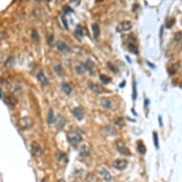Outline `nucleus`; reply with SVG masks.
Listing matches in <instances>:
<instances>
[{"label": "nucleus", "mask_w": 182, "mask_h": 182, "mask_svg": "<svg viewBox=\"0 0 182 182\" xmlns=\"http://www.w3.org/2000/svg\"><path fill=\"white\" fill-rule=\"evenodd\" d=\"M67 139L72 146L76 147L77 144L82 141V136L75 131H70L67 133Z\"/></svg>", "instance_id": "obj_1"}, {"label": "nucleus", "mask_w": 182, "mask_h": 182, "mask_svg": "<svg viewBox=\"0 0 182 182\" xmlns=\"http://www.w3.org/2000/svg\"><path fill=\"white\" fill-rule=\"evenodd\" d=\"M115 147H116V150H117V152L119 154H123V156H131V152H130L129 148L125 145L124 142L121 141V140L116 141Z\"/></svg>", "instance_id": "obj_2"}, {"label": "nucleus", "mask_w": 182, "mask_h": 182, "mask_svg": "<svg viewBox=\"0 0 182 182\" xmlns=\"http://www.w3.org/2000/svg\"><path fill=\"white\" fill-rule=\"evenodd\" d=\"M33 125V121L30 117H23L18 121V126L21 130H26L31 128Z\"/></svg>", "instance_id": "obj_3"}, {"label": "nucleus", "mask_w": 182, "mask_h": 182, "mask_svg": "<svg viewBox=\"0 0 182 182\" xmlns=\"http://www.w3.org/2000/svg\"><path fill=\"white\" fill-rule=\"evenodd\" d=\"M127 166H128V161L125 160V159L117 158V159H115L114 161V167L117 170L123 171V170L126 169Z\"/></svg>", "instance_id": "obj_4"}, {"label": "nucleus", "mask_w": 182, "mask_h": 182, "mask_svg": "<svg viewBox=\"0 0 182 182\" xmlns=\"http://www.w3.org/2000/svg\"><path fill=\"white\" fill-rule=\"evenodd\" d=\"M88 87L90 88L92 92H97V94H103V92H106V90H104V89H103L100 85L95 84V83H94V82H92V81L88 82Z\"/></svg>", "instance_id": "obj_5"}, {"label": "nucleus", "mask_w": 182, "mask_h": 182, "mask_svg": "<svg viewBox=\"0 0 182 182\" xmlns=\"http://www.w3.org/2000/svg\"><path fill=\"white\" fill-rule=\"evenodd\" d=\"M131 28H132V24L129 21H123L117 25V27H116V31L119 33H122V32H126V31L131 30Z\"/></svg>", "instance_id": "obj_6"}, {"label": "nucleus", "mask_w": 182, "mask_h": 182, "mask_svg": "<svg viewBox=\"0 0 182 182\" xmlns=\"http://www.w3.org/2000/svg\"><path fill=\"white\" fill-rule=\"evenodd\" d=\"M32 154L34 156H39L42 154V148L37 142H33L32 144Z\"/></svg>", "instance_id": "obj_7"}, {"label": "nucleus", "mask_w": 182, "mask_h": 182, "mask_svg": "<svg viewBox=\"0 0 182 182\" xmlns=\"http://www.w3.org/2000/svg\"><path fill=\"white\" fill-rule=\"evenodd\" d=\"M3 99H4V102L10 107H13L17 103V99L13 95H6Z\"/></svg>", "instance_id": "obj_8"}, {"label": "nucleus", "mask_w": 182, "mask_h": 182, "mask_svg": "<svg viewBox=\"0 0 182 182\" xmlns=\"http://www.w3.org/2000/svg\"><path fill=\"white\" fill-rule=\"evenodd\" d=\"M56 47H57V49L63 53H67L70 51V48H69L67 44L64 43L63 41H58L56 43Z\"/></svg>", "instance_id": "obj_9"}, {"label": "nucleus", "mask_w": 182, "mask_h": 182, "mask_svg": "<svg viewBox=\"0 0 182 182\" xmlns=\"http://www.w3.org/2000/svg\"><path fill=\"white\" fill-rule=\"evenodd\" d=\"M74 115L77 120H82L84 117V110L80 107H76L74 109Z\"/></svg>", "instance_id": "obj_10"}, {"label": "nucleus", "mask_w": 182, "mask_h": 182, "mask_svg": "<svg viewBox=\"0 0 182 182\" xmlns=\"http://www.w3.org/2000/svg\"><path fill=\"white\" fill-rule=\"evenodd\" d=\"M136 149H137V152H138L140 154H146V147H145V145H144L142 140H138V141L136 142Z\"/></svg>", "instance_id": "obj_11"}, {"label": "nucleus", "mask_w": 182, "mask_h": 182, "mask_svg": "<svg viewBox=\"0 0 182 182\" xmlns=\"http://www.w3.org/2000/svg\"><path fill=\"white\" fill-rule=\"evenodd\" d=\"M37 79L41 82V84L42 85L46 86V85L49 84V80H48V78L46 77L45 74H44L43 72H39V73L37 74Z\"/></svg>", "instance_id": "obj_12"}, {"label": "nucleus", "mask_w": 182, "mask_h": 182, "mask_svg": "<svg viewBox=\"0 0 182 182\" xmlns=\"http://www.w3.org/2000/svg\"><path fill=\"white\" fill-rule=\"evenodd\" d=\"M128 51L133 54H138V48H137L136 44L135 42L128 43Z\"/></svg>", "instance_id": "obj_13"}, {"label": "nucleus", "mask_w": 182, "mask_h": 182, "mask_svg": "<svg viewBox=\"0 0 182 182\" xmlns=\"http://www.w3.org/2000/svg\"><path fill=\"white\" fill-rule=\"evenodd\" d=\"M101 105L102 107H104L106 109H111L112 108V100L108 97H103L101 98Z\"/></svg>", "instance_id": "obj_14"}, {"label": "nucleus", "mask_w": 182, "mask_h": 182, "mask_svg": "<svg viewBox=\"0 0 182 182\" xmlns=\"http://www.w3.org/2000/svg\"><path fill=\"white\" fill-rule=\"evenodd\" d=\"M100 174L101 176L103 177V179H104L105 181H111L112 180V176L110 174V173L108 172L107 169H102L101 172H100Z\"/></svg>", "instance_id": "obj_15"}, {"label": "nucleus", "mask_w": 182, "mask_h": 182, "mask_svg": "<svg viewBox=\"0 0 182 182\" xmlns=\"http://www.w3.org/2000/svg\"><path fill=\"white\" fill-rule=\"evenodd\" d=\"M62 89L66 94H70L71 92H73V87H72V85L70 83H68V82H63Z\"/></svg>", "instance_id": "obj_16"}, {"label": "nucleus", "mask_w": 182, "mask_h": 182, "mask_svg": "<svg viewBox=\"0 0 182 182\" xmlns=\"http://www.w3.org/2000/svg\"><path fill=\"white\" fill-rule=\"evenodd\" d=\"M75 35L78 38H82L84 36V29L81 25H77L76 28H75Z\"/></svg>", "instance_id": "obj_17"}, {"label": "nucleus", "mask_w": 182, "mask_h": 182, "mask_svg": "<svg viewBox=\"0 0 182 182\" xmlns=\"http://www.w3.org/2000/svg\"><path fill=\"white\" fill-rule=\"evenodd\" d=\"M92 33H94V38H97L99 36V34H100V28H99V26L97 24L94 23L92 25Z\"/></svg>", "instance_id": "obj_18"}, {"label": "nucleus", "mask_w": 182, "mask_h": 182, "mask_svg": "<svg viewBox=\"0 0 182 182\" xmlns=\"http://www.w3.org/2000/svg\"><path fill=\"white\" fill-rule=\"evenodd\" d=\"M84 66L86 68V71L92 72V70H94V63L92 62V60H87V61H86V63L84 64Z\"/></svg>", "instance_id": "obj_19"}, {"label": "nucleus", "mask_w": 182, "mask_h": 182, "mask_svg": "<svg viewBox=\"0 0 182 182\" xmlns=\"http://www.w3.org/2000/svg\"><path fill=\"white\" fill-rule=\"evenodd\" d=\"M48 122H49V124H51V123L56 122V115H54L53 111L51 109H50V111H49V115H48Z\"/></svg>", "instance_id": "obj_20"}, {"label": "nucleus", "mask_w": 182, "mask_h": 182, "mask_svg": "<svg viewBox=\"0 0 182 182\" xmlns=\"http://www.w3.org/2000/svg\"><path fill=\"white\" fill-rule=\"evenodd\" d=\"M32 39L34 43H38L39 42V34L36 32L35 30H32Z\"/></svg>", "instance_id": "obj_21"}, {"label": "nucleus", "mask_w": 182, "mask_h": 182, "mask_svg": "<svg viewBox=\"0 0 182 182\" xmlns=\"http://www.w3.org/2000/svg\"><path fill=\"white\" fill-rule=\"evenodd\" d=\"M54 71L58 75H63L64 74V69L61 66V64H56L54 66Z\"/></svg>", "instance_id": "obj_22"}, {"label": "nucleus", "mask_w": 182, "mask_h": 182, "mask_svg": "<svg viewBox=\"0 0 182 182\" xmlns=\"http://www.w3.org/2000/svg\"><path fill=\"white\" fill-rule=\"evenodd\" d=\"M90 154V149L87 146H83L80 150V156H88Z\"/></svg>", "instance_id": "obj_23"}, {"label": "nucleus", "mask_w": 182, "mask_h": 182, "mask_svg": "<svg viewBox=\"0 0 182 182\" xmlns=\"http://www.w3.org/2000/svg\"><path fill=\"white\" fill-rule=\"evenodd\" d=\"M75 70H76V72L79 74H84V72L86 71V68L84 66V64H79V65H77L76 66Z\"/></svg>", "instance_id": "obj_24"}, {"label": "nucleus", "mask_w": 182, "mask_h": 182, "mask_svg": "<svg viewBox=\"0 0 182 182\" xmlns=\"http://www.w3.org/2000/svg\"><path fill=\"white\" fill-rule=\"evenodd\" d=\"M100 80L104 84H109L110 82H111V78L108 77V76H106V75H104V74H101L100 75Z\"/></svg>", "instance_id": "obj_25"}, {"label": "nucleus", "mask_w": 182, "mask_h": 182, "mask_svg": "<svg viewBox=\"0 0 182 182\" xmlns=\"http://www.w3.org/2000/svg\"><path fill=\"white\" fill-rule=\"evenodd\" d=\"M154 146H156V148L158 149V136H157V133L156 132L154 133Z\"/></svg>", "instance_id": "obj_26"}, {"label": "nucleus", "mask_w": 182, "mask_h": 182, "mask_svg": "<svg viewBox=\"0 0 182 182\" xmlns=\"http://www.w3.org/2000/svg\"><path fill=\"white\" fill-rule=\"evenodd\" d=\"M63 11H64L65 13H66V15H69L70 13H73V12H74V10H73V9H71L69 6H64V7H63Z\"/></svg>", "instance_id": "obj_27"}, {"label": "nucleus", "mask_w": 182, "mask_h": 182, "mask_svg": "<svg viewBox=\"0 0 182 182\" xmlns=\"http://www.w3.org/2000/svg\"><path fill=\"white\" fill-rule=\"evenodd\" d=\"M61 20H62V23H63V25H64V28L66 29V30H68V24H67V20L65 19V16L64 15H61Z\"/></svg>", "instance_id": "obj_28"}, {"label": "nucleus", "mask_w": 182, "mask_h": 182, "mask_svg": "<svg viewBox=\"0 0 182 182\" xmlns=\"http://www.w3.org/2000/svg\"><path fill=\"white\" fill-rule=\"evenodd\" d=\"M48 42H49V44H50L51 46L53 45V34H51V35L48 36Z\"/></svg>", "instance_id": "obj_29"}, {"label": "nucleus", "mask_w": 182, "mask_h": 182, "mask_svg": "<svg viewBox=\"0 0 182 182\" xmlns=\"http://www.w3.org/2000/svg\"><path fill=\"white\" fill-rule=\"evenodd\" d=\"M108 66L110 67V70L113 71L114 73H117V70H116V69H115V67H114V66H112V65L110 64V63H108Z\"/></svg>", "instance_id": "obj_30"}, {"label": "nucleus", "mask_w": 182, "mask_h": 182, "mask_svg": "<svg viewBox=\"0 0 182 182\" xmlns=\"http://www.w3.org/2000/svg\"><path fill=\"white\" fill-rule=\"evenodd\" d=\"M58 182H65L64 179H60V180H58Z\"/></svg>", "instance_id": "obj_31"}, {"label": "nucleus", "mask_w": 182, "mask_h": 182, "mask_svg": "<svg viewBox=\"0 0 182 182\" xmlns=\"http://www.w3.org/2000/svg\"><path fill=\"white\" fill-rule=\"evenodd\" d=\"M35 1H37V2H42V1H44V0H35Z\"/></svg>", "instance_id": "obj_32"}]
</instances>
